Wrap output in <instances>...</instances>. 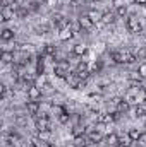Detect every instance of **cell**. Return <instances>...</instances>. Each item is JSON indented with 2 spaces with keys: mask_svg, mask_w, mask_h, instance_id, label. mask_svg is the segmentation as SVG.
<instances>
[{
  "mask_svg": "<svg viewBox=\"0 0 146 147\" xmlns=\"http://www.w3.org/2000/svg\"><path fill=\"white\" fill-rule=\"evenodd\" d=\"M107 144H108L110 147H120L119 146V135H115V134H110V135H107Z\"/></svg>",
  "mask_w": 146,
  "mask_h": 147,
  "instance_id": "ac0fdd59",
  "label": "cell"
},
{
  "mask_svg": "<svg viewBox=\"0 0 146 147\" xmlns=\"http://www.w3.org/2000/svg\"><path fill=\"white\" fill-rule=\"evenodd\" d=\"M38 139H40V140H46V142H50V139H52V132H50V130H41V132H38Z\"/></svg>",
  "mask_w": 146,
  "mask_h": 147,
  "instance_id": "cb8c5ba5",
  "label": "cell"
},
{
  "mask_svg": "<svg viewBox=\"0 0 146 147\" xmlns=\"http://www.w3.org/2000/svg\"><path fill=\"white\" fill-rule=\"evenodd\" d=\"M53 74H55L57 77H60V79H65V77L71 74V65H69V62H65V60H60V62L55 65Z\"/></svg>",
  "mask_w": 146,
  "mask_h": 147,
  "instance_id": "3957f363",
  "label": "cell"
},
{
  "mask_svg": "<svg viewBox=\"0 0 146 147\" xmlns=\"http://www.w3.org/2000/svg\"><path fill=\"white\" fill-rule=\"evenodd\" d=\"M74 147H88L89 144H93L91 140H89V137L88 135H77V137H74Z\"/></svg>",
  "mask_w": 146,
  "mask_h": 147,
  "instance_id": "30bf717a",
  "label": "cell"
},
{
  "mask_svg": "<svg viewBox=\"0 0 146 147\" xmlns=\"http://www.w3.org/2000/svg\"><path fill=\"white\" fill-rule=\"evenodd\" d=\"M43 53H45L46 57H55V53H57V48H55L53 45H45V48H43Z\"/></svg>",
  "mask_w": 146,
  "mask_h": 147,
  "instance_id": "7402d4cb",
  "label": "cell"
},
{
  "mask_svg": "<svg viewBox=\"0 0 146 147\" xmlns=\"http://www.w3.org/2000/svg\"><path fill=\"white\" fill-rule=\"evenodd\" d=\"M89 19L93 21V22H102V17H103V14L102 12H98V10H89Z\"/></svg>",
  "mask_w": 146,
  "mask_h": 147,
  "instance_id": "ffe728a7",
  "label": "cell"
},
{
  "mask_svg": "<svg viewBox=\"0 0 146 147\" xmlns=\"http://www.w3.org/2000/svg\"><path fill=\"white\" fill-rule=\"evenodd\" d=\"M112 121H115L113 113H100V115H98V123L107 125V123H112Z\"/></svg>",
  "mask_w": 146,
  "mask_h": 147,
  "instance_id": "7c38bea8",
  "label": "cell"
},
{
  "mask_svg": "<svg viewBox=\"0 0 146 147\" xmlns=\"http://www.w3.org/2000/svg\"><path fill=\"white\" fill-rule=\"evenodd\" d=\"M0 38H2V41H10V39H14V31L12 29H3L0 33Z\"/></svg>",
  "mask_w": 146,
  "mask_h": 147,
  "instance_id": "44dd1931",
  "label": "cell"
},
{
  "mask_svg": "<svg viewBox=\"0 0 146 147\" xmlns=\"http://www.w3.org/2000/svg\"><path fill=\"white\" fill-rule=\"evenodd\" d=\"M141 135H143V134H139V132H138V130H134V128H132V130H129V137H131L134 142H138V140L141 139Z\"/></svg>",
  "mask_w": 146,
  "mask_h": 147,
  "instance_id": "4316f807",
  "label": "cell"
},
{
  "mask_svg": "<svg viewBox=\"0 0 146 147\" xmlns=\"http://www.w3.org/2000/svg\"><path fill=\"white\" fill-rule=\"evenodd\" d=\"M72 134H74V137H77V135H84V128H83L81 125H77V127H74Z\"/></svg>",
  "mask_w": 146,
  "mask_h": 147,
  "instance_id": "836d02e7",
  "label": "cell"
},
{
  "mask_svg": "<svg viewBox=\"0 0 146 147\" xmlns=\"http://www.w3.org/2000/svg\"><path fill=\"white\" fill-rule=\"evenodd\" d=\"M53 113H57V115H59V116H60V115H62V113H65V110H64V108H62V106H57V105H55V106H53Z\"/></svg>",
  "mask_w": 146,
  "mask_h": 147,
  "instance_id": "74e56055",
  "label": "cell"
},
{
  "mask_svg": "<svg viewBox=\"0 0 146 147\" xmlns=\"http://www.w3.org/2000/svg\"><path fill=\"white\" fill-rule=\"evenodd\" d=\"M132 142H134V140L129 137V134H127V135L119 137V146H120V147H131V146H132Z\"/></svg>",
  "mask_w": 146,
  "mask_h": 147,
  "instance_id": "5bb4252c",
  "label": "cell"
},
{
  "mask_svg": "<svg viewBox=\"0 0 146 147\" xmlns=\"http://www.w3.org/2000/svg\"><path fill=\"white\" fill-rule=\"evenodd\" d=\"M129 108H131V105H129L126 99H122V101L117 105V111H119V113H126V111H129Z\"/></svg>",
  "mask_w": 146,
  "mask_h": 147,
  "instance_id": "d4e9b609",
  "label": "cell"
},
{
  "mask_svg": "<svg viewBox=\"0 0 146 147\" xmlns=\"http://www.w3.org/2000/svg\"><path fill=\"white\" fill-rule=\"evenodd\" d=\"M36 130L41 132V130H50V118L46 115H41L36 118Z\"/></svg>",
  "mask_w": 146,
  "mask_h": 147,
  "instance_id": "8992f818",
  "label": "cell"
},
{
  "mask_svg": "<svg viewBox=\"0 0 146 147\" xmlns=\"http://www.w3.org/2000/svg\"><path fill=\"white\" fill-rule=\"evenodd\" d=\"M102 70V62H95L93 65H91V74H96Z\"/></svg>",
  "mask_w": 146,
  "mask_h": 147,
  "instance_id": "d590c367",
  "label": "cell"
},
{
  "mask_svg": "<svg viewBox=\"0 0 146 147\" xmlns=\"http://www.w3.org/2000/svg\"><path fill=\"white\" fill-rule=\"evenodd\" d=\"M2 21H12L17 14H16V5H3L2 7Z\"/></svg>",
  "mask_w": 146,
  "mask_h": 147,
  "instance_id": "5b68a950",
  "label": "cell"
},
{
  "mask_svg": "<svg viewBox=\"0 0 146 147\" xmlns=\"http://www.w3.org/2000/svg\"><path fill=\"white\" fill-rule=\"evenodd\" d=\"M117 16L126 17V16H127V7H126V5H119V7H117Z\"/></svg>",
  "mask_w": 146,
  "mask_h": 147,
  "instance_id": "1f68e13d",
  "label": "cell"
},
{
  "mask_svg": "<svg viewBox=\"0 0 146 147\" xmlns=\"http://www.w3.org/2000/svg\"><path fill=\"white\" fill-rule=\"evenodd\" d=\"M59 121H60V123H64V125H65V123H69V121H71V115H69L67 111H65V113H62V115L59 116Z\"/></svg>",
  "mask_w": 146,
  "mask_h": 147,
  "instance_id": "83f0119b",
  "label": "cell"
},
{
  "mask_svg": "<svg viewBox=\"0 0 146 147\" xmlns=\"http://www.w3.org/2000/svg\"><path fill=\"white\" fill-rule=\"evenodd\" d=\"M113 22H115V14L113 12H103L102 24H113Z\"/></svg>",
  "mask_w": 146,
  "mask_h": 147,
  "instance_id": "9a60e30c",
  "label": "cell"
},
{
  "mask_svg": "<svg viewBox=\"0 0 146 147\" xmlns=\"http://www.w3.org/2000/svg\"><path fill=\"white\" fill-rule=\"evenodd\" d=\"M72 36H74V33H72V29H71V24H69V28L59 31V38H60L62 41H67V39H71Z\"/></svg>",
  "mask_w": 146,
  "mask_h": 147,
  "instance_id": "4fadbf2b",
  "label": "cell"
},
{
  "mask_svg": "<svg viewBox=\"0 0 146 147\" xmlns=\"http://www.w3.org/2000/svg\"><path fill=\"white\" fill-rule=\"evenodd\" d=\"M112 60L115 63H132L136 60V55H132L129 50H119L112 53Z\"/></svg>",
  "mask_w": 146,
  "mask_h": 147,
  "instance_id": "6da1fadb",
  "label": "cell"
},
{
  "mask_svg": "<svg viewBox=\"0 0 146 147\" xmlns=\"http://www.w3.org/2000/svg\"><path fill=\"white\" fill-rule=\"evenodd\" d=\"M28 9H29V12H38V10H40V2H38V0H33V2L28 5Z\"/></svg>",
  "mask_w": 146,
  "mask_h": 147,
  "instance_id": "f1b7e54d",
  "label": "cell"
},
{
  "mask_svg": "<svg viewBox=\"0 0 146 147\" xmlns=\"http://www.w3.org/2000/svg\"><path fill=\"white\" fill-rule=\"evenodd\" d=\"M139 142L143 144V147H146V134H143V135H141V139H139Z\"/></svg>",
  "mask_w": 146,
  "mask_h": 147,
  "instance_id": "f35d334b",
  "label": "cell"
},
{
  "mask_svg": "<svg viewBox=\"0 0 146 147\" xmlns=\"http://www.w3.org/2000/svg\"><path fill=\"white\" fill-rule=\"evenodd\" d=\"M88 2H96V0H88Z\"/></svg>",
  "mask_w": 146,
  "mask_h": 147,
  "instance_id": "b9f144b4",
  "label": "cell"
},
{
  "mask_svg": "<svg viewBox=\"0 0 146 147\" xmlns=\"http://www.w3.org/2000/svg\"><path fill=\"white\" fill-rule=\"evenodd\" d=\"M126 28H127V31L129 33H141V29H143V24H141V19L138 17V16H129L127 17V21H126Z\"/></svg>",
  "mask_w": 146,
  "mask_h": 147,
  "instance_id": "7a4b0ae2",
  "label": "cell"
},
{
  "mask_svg": "<svg viewBox=\"0 0 146 147\" xmlns=\"http://www.w3.org/2000/svg\"><path fill=\"white\" fill-rule=\"evenodd\" d=\"M28 111H29L31 115H38V111H40L38 101H29V103H28Z\"/></svg>",
  "mask_w": 146,
  "mask_h": 147,
  "instance_id": "603a6c76",
  "label": "cell"
},
{
  "mask_svg": "<svg viewBox=\"0 0 146 147\" xmlns=\"http://www.w3.org/2000/svg\"><path fill=\"white\" fill-rule=\"evenodd\" d=\"M7 94H9L7 86H0V96H2V99H5V98H7Z\"/></svg>",
  "mask_w": 146,
  "mask_h": 147,
  "instance_id": "8d00e7d4",
  "label": "cell"
},
{
  "mask_svg": "<svg viewBox=\"0 0 146 147\" xmlns=\"http://www.w3.org/2000/svg\"><path fill=\"white\" fill-rule=\"evenodd\" d=\"M38 2H40V0H38Z\"/></svg>",
  "mask_w": 146,
  "mask_h": 147,
  "instance_id": "7bdbcfd3",
  "label": "cell"
},
{
  "mask_svg": "<svg viewBox=\"0 0 146 147\" xmlns=\"http://www.w3.org/2000/svg\"><path fill=\"white\" fill-rule=\"evenodd\" d=\"M145 58H146V48L143 46V48L138 50V53H136V60H145Z\"/></svg>",
  "mask_w": 146,
  "mask_h": 147,
  "instance_id": "d6a6232c",
  "label": "cell"
},
{
  "mask_svg": "<svg viewBox=\"0 0 146 147\" xmlns=\"http://www.w3.org/2000/svg\"><path fill=\"white\" fill-rule=\"evenodd\" d=\"M52 21H53V24H55V28H57L59 31H62V29L69 28V24H71V21H69V19H65L62 14H53Z\"/></svg>",
  "mask_w": 146,
  "mask_h": 147,
  "instance_id": "277c9868",
  "label": "cell"
},
{
  "mask_svg": "<svg viewBox=\"0 0 146 147\" xmlns=\"http://www.w3.org/2000/svg\"><path fill=\"white\" fill-rule=\"evenodd\" d=\"M86 51H88V48H86L84 45H81V43L74 45V48H72V53H74V55H77V57H83Z\"/></svg>",
  "mask_w": 146,
  "mask_h": 147,
  "instance_id": "2e32d148",
  "label": "cell"
},
{
  "mask_svg": "<svg viewBox=\"0 0 146 147\" xmlns=\"http://www.w3.org/2000/svg\"><path fill=\"white\" fill-rule=\"evenodd\" d=\"M138 74H139L143 79H146V62H143V63L139 65V69H138Z\"/></svg>",
  "mask_w": 146,
  "mask_h": 147,
  "instance_id": "e575fe53",
  "label": "cell"
},
{
  "mask_svg": "<svg viewBox=\"0 0 146 147\" xmlns=\"http://www.w3.org/2000/svg\"><path fill=\"white\" fill-rule=\"evenodd\" d=\"M65 80H67V84H69L72 89H77V86H79V82H81L83 79H81V77L77 75V72L74 70V72H71L67 77H65Z\"/></svg>",
  "mask_w": 146,
  "mask_h": 147,
  "instance_id": "9c48e42d",
  "label": "cell"
},
{
  "mask_svg": "<svg viewBox=\"0 0 146 147\" xmlns=\"http://www.w3.org/2000/svg\"><path fill=\"white\" fill-rule=\"evenodd\" d=\"M136 2H138L139 5H146V0H136Z\"/></svg>",
  "mask_w": 146,
  "mask_h": 147,
  "instance_id": "ab89813d",
  "label": "cell"
},
{
  "mask_svg": "<svg viewBox=\"0 0 146 147\" xmlns=\"http://www.w3.org/2000/svg\"><path fill=\"white\" fill-rule=\"evenodd\" d=\"M76 72L83 74V72H91V70H89V65H88L86 62H79V63H77V67H76Z\"/></svg>",
  "mask_w": 146,
  "mask_h": 147,
  "instance_id": "484cf974",
  "label": "cell"
},
{
  "mask_svg": "<svg viewBox=\"0 0 146 147\" xmlns=\"http://www.w3.org/2000/svg\"><path fill=\"white\" fill-rule=\"evenodd\" d=\"M71 29H72V33H79L83 28H81V24H79V21H71Z\"/></svg>",
  "mask_w": 146,
  "mask_h": 147,
  "instance_id": "f546056e",
  "label": "cell"
},
{
  "mask_svg": "<svg viewBox=\"0 0 146 147\" xmlns=\"http://www.w3.org/2000/svg\"><path fill=\"white\" fill-rule=\"evenodd\" d=\"M88 137H89V140H91L93 144H98V142H102V140H103L102 128H91V130H89V134H88Z\"/></svg>",
  "mask_w": 146,
  "mask_h": 147,
  "instance_id": "ba28073f",
  "label": "cell"
},
{
  "mask_svg": "<svg viewBox=\"0 0 146 147\" xmlns=\"http://www.w3.org/2000/svg\"><path fill=\"white\" fill-rule=\"evenodd\" d=\"M16 14H17V17H26L29 14L28 5H16Z\"/></svg>",
  "mask_w": 146,
  "mask_h": 147,
  "instance_id": "e0dca14e",
  "label": "cell"
},
{
  "mask_svg": "<svg viewBox=\"0 0 146 147\" xmlns=\"http://www.w3.org/2000/svg\"><path fill=\"white\" fill-rule=\"evenodd\" d=\"M28 98L31 99V101H36L41 98V87L36 86V84H33V86H29L28 87Z\"/></svg>",
  "mask_w": 146,
  "mask_h": 147,
  "instance_id": "52a82bcc",
  "label": "cell"
},
{
  "mask_svg": "<svg viewBox=\"0 0 146 147\" xmlns=\"http://www.w3.org/2000/svg\"><path fill=\"white\" fill-rule=\"evenodd\" d=\"M143 92H145V94H146V86H145V87H143Z\"/></svg>",
  "mask_w": 146,
  "mask_h": 147,
  "instance_id": "60d3db41",
  "label": "cell"
},
{
  "mask_svg": "<svg viewBox=\"0 0 146 147\" xmlns=\"http://www.w3.org/2000/svg\"><path fill=\"white\" fill-rule=\"evenodd\" d=\"M77 21H79V24H81V28L83 29H91L93 26H95V22L89 19V16L86 14V16H79L77 17Z\"/></svg>",
  "mask_w": 146,
  "mask_h": 147,
  "instance_id": "8fae6325",
  "label": "cell"
},
{
  "mask_svg": "<svg viewBox=\"0 0 146 147\" xmlns=\"http://www.w3.org/2000/svg\"><path fill=\"white\" fill-rule=\"evenodd\" d=\"M2 62H3V63H12V62H14V53L3 50V51H2Z\"/></svg>",
  "mask_w": 146,
  "mask_h": 147,
  "instance_id": "d6986e66",
  "label": "cell"
},
{
  "mask_svg": "<svg viewBox=\"0 0 146 147\" xmlns=\"http://www.w3.org/2000/svg\"><path fill=\"white\" fill-rule=\"evenodd\" d=\"M43 72H45V63H43V60L40 58L36 63V74L38 75H43Z\"/></svg>",
  "mask_w": 146,
  "mask_h": 147,
  "instance_id": "4dcf8cb0",
  "label": "cell"
}]
</instances>
